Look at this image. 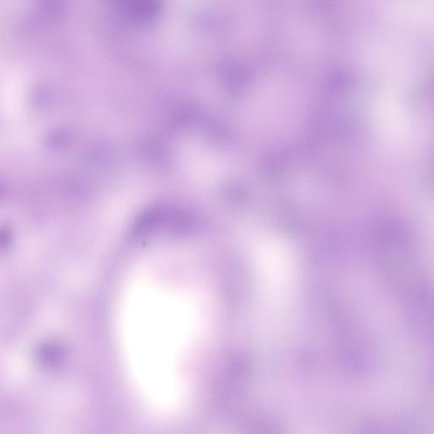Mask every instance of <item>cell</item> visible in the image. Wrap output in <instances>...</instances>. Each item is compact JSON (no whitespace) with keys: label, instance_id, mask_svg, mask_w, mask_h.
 I'll return each instance as SVG.
<instances>
[{"label":"cell","instance_id":"cell-1","mask_svg":"<svg viewBox=\"0 0 434 434\" xmlns=\"http://www.w3.org/2000/svg\"><path fill=\"white\" fill-rule=\"evenodd\" d=\"M126 316L128 357L145 392L173 407L181 394V365L197 332V308L173 288H142Z\"/></svg>","mask_w":434,"mask_h":434}]
</instances>
